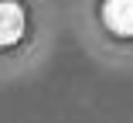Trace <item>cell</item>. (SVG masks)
Returning <instances> with one entry per match:
<instances>
[{"label":"cell","instance_id":"1","mask_svg":"<svg viewBox=\"0 0 133 123\" xmlns=\"http://www.w3.org/2000/svg\"><path fill=\"white\" fill-rule=\"evenodd\" d=\"M24 28H28V17H24V7L17 0H0V48H10L21 41Z\"/></svg>","mask_w":133,"mask_h":123},{"label":"cell","instance_id":"2","mask_svg":"<svg viewBox=\"0 0 133 123\" xmlns=\"http://www.w3.org/2000/svg\"><path fill=\"white\" fill-rule=\"evenodd\" d=\"M102 21L113 34H133V0H106Z\"/></svg>","mask_w":133,"mask_h":123}]
</instances>
